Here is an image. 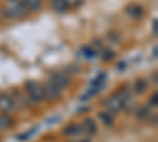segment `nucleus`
I'll return each instance as SVG.
<instances>
[{"mask_svg": "<svg viewBox=\"0 0 158 142\" xmlns=\"http://www.w3.org/2000/svg\"><path fill=\"white\" fill-rule=\"evenodd\" d=\"M81 142H90V139H82Z\"/></svg>", "mask_w": 158, "mask_h": 142, "instance_id": "29", "label": "nucleus"}, {"mask_svg": "<svg viewBox=\"0 0 158 142\" xmlns=\"http://www.w3.org/2000/svg\"><path fill=\"white\" fill-rule=\"evenodd\" d=\"M103 106L106 108L108 112H111L112 115H115V114H118V112L123 109V103H122V99L118 98L117 95H109L108 98H104Z\"/></svg>", "mask_w": 158, "mask_h": 142, "instance_id": "3", "label": "nucleus"}, {"mask_svg": "<svg viewBox=\"0 0 158 142\" xmlns=\"http://www.w3.org/2000/svg\"><path fill=\"white\" fill-rule=\"evenodd\" d=\"M35 131H36V128H33V130H30L29 133H25V134H19V136H18V139H19V140H24V139H29V137H30V136H32V134H33Z\"/></svg>", "mask_w": 158, "mask_h": 142, "instance_id": "22", "label": "nucleus"}, {"mask_svg": "<svg viewBox=\"0 0 158 142\" xmlns=\"http://www.w3.org/2000/svg\"><path fill=\"white\" fill-rule=\"evenodd\" d=\"M136 117H138V120L150 119V108L149 106H138L136 108Z\"/></svg>", "mask_w": 158, "mask_h": 142, "instance_id": "14", "label": "nucleus"}, {"mask_svg": "<svg viewBox=\"0 0 158 142\" xmlns=\"http://www.w3.org/2000/svg\"><path fill=\"white\" fill-rule=\"evenodd\" d=\"M81 126H82V131H85L87 134H90V136L97 134V125L92 119H84V123Z\"/></svg>", "mask_w": 158, "mask_h": 142, "instance_id": "12", "label": "nucleus"}, {"mask_svg": "<svg viewBox=\"0 0 158 142\" xmlns=\"http://www.w3.org/2000/svg\"><path fill=\"white\" fill-rule=\"evenodd\" d=\"M51 8L56 13H67L70 10L67 0H51Z\"/></svg>", "mask_w": 158, "mask_h": 142, "instance_id": "10", "label": "nucleus"}, {"mask_svg": "<svg viewBox=\"0 0 158 142\" xmlns=\"http://www.w3.org/2000/svg\"><path fill=\"white\" fill-rule=\"evenodd\" d=\"M114 52L112 51H109V49H106V51H103V55H101V59L104 60V62H111L112 59H114Z\"/></svg>", "mask_w": 158, "mask_h": 142, "instance_id": "19", "label": "nucleus"}, {"mask_svg": "<svg viewBox=\"0 0 158 142\" xmlns=\"http://www.w3.org/2000/svg\"><path fill=\"white\" fill-rule=\"evenodd\" d=\"M125 14L128 18H131L133 21H139V19L144 18V14H146V10H144V6L139 5V3H130L125 8Z\"/></svg>", "mask_w": 158, "mask_h": 142, "instance_id": "6", "label": "nucleus"}, {"mask_svg": "<svg viewBox=\"0 0 158 142\" xmlns=\"http://www.w3.org/2000/svg\"><path fill=\"white\" fill-rule=\"evenodd\" d=\"M24 88H25V96H29L33 103H40L44 99V95H43V85L36 82V81H27L24 84Z\"/></svg>", "mask_w": 158, "mask_h": 142, "instance_id": "1", "label": "nucleus"}, {"mask_svg": "<svg viewBox=\"0 0 158 142\" xmlns=\"http://www.w3.org/2000/svg\"><path fill=\"white\" fill-rule=\"evenodd\" d=\"M152 24H153V33L156 35V32H158V22H156V19H155V18H153Z\"/></svg>", "mask_w": 158, "mask_h": 142, "instance_id": "24", "label": "nucleus"}, {"mask_svg": "<svg viewBox=\"0 0 158 142\" xmlns=\"http://www.w3.org/2000/svg\"><path fill=\"white\" fill-rule=\"evenodd\" d=\"M79 54H81L84 59H87V60H94L95 57H97V51L94 49V47H89V46H85V47H82L81 51H79Z\"/></svg>", "mask_w": 158, "mask_h": 142, "instance_id": "18", "label": "nucleus"}, {"mask_svg": "<svg viewBox=\"0 0 158 142\" xmlns=\"http://www.w3.org/2000/svg\"><path fill=\"white\" fill-rule=\"evenodd\" d=\"M104 81H106V74H104V73H100V74L95 77V79L90 82V87L95 88L97 92H100V90L103 88V85H104Z\"/></svg>", "mask_w": 158, "mask_h": 142, "instance_id": "13", "label": "nucleus"}, {"mask_svg": "<svg viewBox=\"0 0 158 142\" xmlns=\"http://www.w3.org/2000/svg\"><path fill=\"white\" fill-rule=\"evenodd\" d=\"M67 3H68L70 8H79L84 3V0H67Z\"/></svg>", "mask_w": 158, "mask_h": 142, "instance_id": "21", "label": "nucleus"}, {"mask_svg": "<svg viewBox=\"0 0 158 142\" xmlns=\"http://www.w3.org/2000/svg\"><path fill=\"white\" fill-rule=\"evenodd\" d=\"M13 126V119L10 114H0V130H10Z\"/></svg>", "mask_w": 158, "mask_h": 142, "instance_id": "17", "label": "nucleus"}, {"mask_svg": "<svg viewBox=\"0 0 158 142\" xmlns=\"http://www.w3.org/2000/svg\"><path fill=\"white\" fill-rule=\"evenodd\" d=\"M41 2L43 0H24V6L29 13H36L41 10Z\"/></svg>", "mask_w": 158, "mask_h": 142, "instance_id": "11", "label": "nucleus"}, {"mask_svg": "<svg viewBox=\"0 0 158 142\" xmlns=\"http://www.w3.org/2000/svg\"><path fill=\"white\" fill-rule=\"evenodd\" d=\"M13 109H16L15 98L8 93H2L0 95V114H10Z\"/></svg>", "mask_w": 158, "mask_h": 142, "instance_id": "7", "label": "nucleus"}, {"mask_svg": "<svg viewBox=\"0 0 158 142\" xmlns=\"http://www.w3.org/2000/svg\"><path fill=\"white\" fill-rule=\"evenodd\" d=\"M43 85V95H44V99H49V101H56V99H59L60 96H62V90L57 87V85H54L51 81H48V82H44V84H41Z\"/></svg>", "mask_w": 158, "mask_h": 142, "instance_id": "4", "label": "nucleus"}, {"mask_svg": "<svg viewBox=\"0 0 158 142\" xmlns=\"http://www.w3.org/2000/svg\"><path fill=\"white\" fill-rule=\"evenodd\" d=\"M108 36L111 38V40H112V41H114V40H115L117 43H118V41H120V36H118V33H117V32H112V30H111V32L108 33Z\"/></svg>", "mask_w": 158, "mask_h": 142, "instance_id": "23", "label": "nucleus"}, {"mask_svg": "<svg viewBox=\"0 0 158 142\" xmlns=\"http://www.w3.org/2000/svg\"><path fill=\"white\" fill-rule=\"evenodd\" d=\"M81 133H82V126L77 123H70L63 128V136H67V137H76Z\"/></svg>", "mask_w": 158, "mask_h": 142, "instance_id": "8", "label": "nucleus"}, {"mask_svg": "<svg viewBox=\"0 0 158 142\" xmlns=\"http://www.w3.org/2000/svg\"><path fill=\"white\" fill-rule=\"evenodd\" d=\"M115 95L122 99L123 106L127 104V103H130V101H131V90H130V87H128V85H122L120 88L117 90V93H115Z\"/></svg>", "mask_w": 158, "mask_h": 142, "instance_id": "9", "label": "nucleus"}, {"mask_svg": "<svg viewBox=\"0 0 158 142\" xmlns=\"http://www.w3.org/2000/svg\"><path fill=\"white\" fill-rule=\"evenodd\" d=\"M158 106V93L156 92H153L152 93V96H150V99H149V108H156Z\"/></svg>", "mask_w": 158, "mask_h": 142, "instance_id": "20", "label": "nucleus"}, {"mask_svg": "<svg viewBox=\"0 0 158 142\" xmlns=\"http://www.w3.org/2000/svg\"><path fill=\"white\" fill-rule=\"evenodd\" d=\"M98 119L101 120V123H104L106 126H112L114 125V115L108 111H103L98 114Z\"/></svg>", "mask_w": 158, "mask_h": 142, "instance_id": "15", "label": "nucleus"}, {"mask_svg": "<svg viewBox=\"0 0 158 142\" xmlns=\"http://www.w3.org/2000/svg\"><path fill=\"white\" fill-rule=\"evenodd\" d=\"M8 2H15V3H24V0H8Z\"/></svg>", "mask_w": 158, "mask_h": 142, "instance_id": "25", "label": "nucleus"}, {"mask_svg": "<svg viewBox=\"0 0 158 142\" xmlns=\"http://www.w3.org/2000/svg\"><path fill=\"white\" fill-rule=\"evenodd\" d=\"M152 79H153V81H152V82H153V84H155V82H156V73H153V76H152Z\"/></svg>", "mask_w": 158, "mask_h": 142, "instance_id": "26", "label": "nucleus"}, {"mask_svg": "<svg viewBox=\"0 0 158 142\" xmlns=\"http://www.w3.org/2000/svg\"><path fill=\"white\" fill-rule=\"evenodd\" d=\"M2 18H3V10L0 8V21H2Z\"/></svg>", "mask_w": 158, "mask_h": 142, "instance_id": "28", "label": "nucleus"}, {"mask_svg": "<svg viewBox=\"0 0 158 142\" xmlns=\"http://www.w3.org/2000/svg\"><path fill=\"white\" fill-rule=\"evenodd\" d=\"M49 81L54 85H57L60 90H63V88H67L70 85V76L67 73H63V71H56V73L51 74Z\"/></svg>", "mask_w": 158, "mask_h": 142, "instance_id": "5", "label": "nucleus"}, {"mask_svg": "<svg viewBox=\"0 0 158 142\" xmlns=\"http://www.w3.org/2000/svg\"><path fill=\"white\" fill-rule=\"evenodd\" d=\"M153 57L156 59V46H153Z\"/></svg>", "mask_w": 158, "mask_h": 142, "instance_id": "27", "label": "nucleus"}, {"mask_svg": "<svg viewBox=\"0 0 158 142\" xmlns=\"http://www.w3.org/2000/svg\"><path fill=\"white\" fill-rule=\"evenodd\" d=\"M24 3H15V2H8V5L3 8V16H6L8 19H22L27 14Z\"/></svg>", "mask_w": 158, "mask_h": 142, "instance_id": "2", "label": "nucleus"}, {"mask_svg": "<svg viewBox=\"0 0 158 142\" xmlns=\"http://www.w3.org/2000/svg\"><path fill=\"white\" fill-rule=\"evenodd\" d=\"M147 87H149V82L146 79H138L135 82V85H133V90H135L136 95H141V93H144L147 90Z\"/></svg>", "mask_w": 158, "mask_h": 142, "instance_id": "16", "label": "nucleus"}]
</instances>
